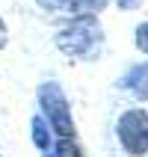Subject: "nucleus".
<instances>
[{"mask_svg": "<svg viewBox=\"0 0 148 157\" xmlns=\"http://www.w3.org/2000/svg\"><path fill=\"white\" fill-rule=\"evenodd\" d=\"M101 42V27H98L95 15H77L59 36H56V44H59L62 53L68 56H92Z\"/></svg>", "mask_w": 148, "mask_h": 157, "instance_id": "f257e3e1", "label": "nucleus"}, {"mask_svg": "<svg viewBox=\"0 0 148 157\" xmlns=\"http://www.w3.org/2000/svg\"><path fill=\"white\" fill-rule=\"evenodd\" d=\"M39 98H42L47 124H51L59 136H71V133H74V122H71V110H68V101L62 95V89L56 86V83H44V86L39 89Z\"/></svg>", "mask_w": 148, "mask_h": 157, "instance_id": "f03ea898", "label": "nucleus"}, {"mask_svg": "<svg viewBox=\"0 0 148 157\" xmlns=\"http://www.w3.org/2000/svg\"><path fill=\"white\" fill-rule=\"evenodd\" d=\"M119 140L127 154H145L148 151V113L145 110H127L119 119Z\"/></svg>", "mask_w": 148, "mask_h": 157, "instance_id": "7ed1b4c3", "label": "nucleus"}, {"mask_svg": "<svg viewBox=\"0 0 148 157\" xmlns=\"http://www.w3.org/2000/svg\"><path fill=\"white\" fill-rule=\"evenodd\" d=\"M122 86H127L136 98H148V62L136 65L133 71H127L122 77Z\"/></svg>", "mask_w": 148, "mask_h": 157, "instance_id": "20e7f679", "label": "nucleus"}, {"mask_svg": "<svg viewBox=\"0 0 148 157\" xmlns=\"http://www.w3.org/2000/svg\"><path fill=\"white\" fill-rule=\"evenodd\" d=\"M33 142L39 145L42 151L51 148V133H47V122H44L42 116H36L33 119Z\"/></svg>", "mask_w": 148, "mask_h": 157, "instance_id": "39448f33", "label": "nucleus"}, {"mask_svg": "<svg viewBox=\"0 0 148 157\" xmlns=\"http://www.w3.org/2000/svg\"><path fill=\"white\" fill-rule=\"evenodd\" d=\"M51 157H83V154H80V148H77V145H74V142L62 140L59 145H56V151H53Z\"/></svg>", "mask_w": 148, "mask_h": 157, "instance_id": "423d86ee", "label": "nucleus"}, {"mask_svg": "<svg viewBox=\"0 0 148 157\" xmlns=\"http://www.w3.org/2000/svg\"><path fill=\"white\" fill-rule=\"evenodd\" d=\"M136 48L148 53V24H142L139 30H136Z\"/></svg>", "mask_w": 148, "mask_h": 157, "instance_id": "0eeeda50", "label": "nucleus"}, {"mask_svg": "<svg viewBox=\"0 0 148 157\" xmlns=\"http://www.w3.org/2000/svg\"><path fill=\"white\" fill-rule=\"evenodd\" d=\"M42 6H47V9H71L77 0H39Z\"/></svg>", "mask_w": 148, "mask_h": 157, "instance_id": "6e6552de", "label": "nucleus"}, {"mask_svg": "<svg viewBox=\"0 0 148 157\" xmlns=\"http://www.w3.org/2000/svg\"><path fill=\"white\" fill-rule=\"evenodd\" d=\"M119 3V9H133V6H139L142 0H116Z\"/></svg>", "mask_w": 148, "mask_h": 157, "instance_id": "1a4fd4ad", "label": "nucleus"}, {"mask_svg": "<svg viewBox=\"0 0 148 157\" xmlns=\"http://www.w3.org/2000/svg\"><path fill=\"white\" fill-rule=\"evenodd\" d=\"M0 48H6V24L0 21Z\"/></svg>", "mask_w": 148, "mask_h": 157, "instance_id": "9d476101", "label": "nucleus"}]
</instances>
